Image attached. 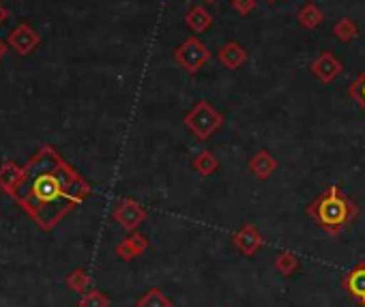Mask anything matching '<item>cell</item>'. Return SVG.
<instances>
[{
  "mask_svg": "<svg viewBox=\"0 0 365 307\" xmlns=\"http://www.w3.org/2000/svg\"><path fill=\"white\" fill-rule=\"evenodd\" d=\"M93 194L91 185L50 144L41 146L24 166L16 202L41 230L56 228L76 207Z\"/></svg>",
  "mask_w": 365,
  "mask_h": 307,
  "instance_id": "obj_1",
  "label": "cell"
},
{
  "mask_svg": "<svg viewBox=\"0 0 365 307\" xmlns=\"http://www.w3.org/2000/svg\"><path fill=\"white\" fill-rule=\"evenodd\" d=\"M307 215L327 234L337 236L339 232H344L354 222V217L359 215V207L337 185H331L309 202Z\"/></svg>",
  "mask_w": 365,
  "mask_h": 307,
  "instance_id": "obj_2",
  "label": "cell"
},
{
  "mask_svg": "<svg viewBox=\"0 0 365 307\" xmlns=\"http://www.w3.org/2000/svg\"><path fill=\"white\" fill-rule=\"evenodd\" d=\"M185 127L200 140H209L224 123V116L209 103V101H198L187 114H185Z\"/></svg>",
  "mask_w": 365,
  "mask_h": 307,
  "instance_id": "obj_3",
  "label": "cell"
},
{
  "mask_svg": "<svg viewBox=\"0 0 365 307\" xmlns=\"http://www.w3.org/2000/svg\"><path fill=\"white\" fill-rule=\"evenodd\" d=\"M209 58H211V52L198 37H190L187 41H182L174 52V61L190 73L200 71L209 63Z\"/></svg>",
  "mask_w": 365,
  "mask_h": 307,
  "instance_id": "obj_4",
  "label": "cell"
},
{
  "mask_svg": "<svg viewBox=\"0 0 365 307\" xmlns=\"http://www.w3.org/2000/svg\"><path fill=\"white\" fill-rule=\"evenodd\" d=\"M146 217H148V211L131 198L118 200L112 211V219L127 232H135L146 222Z\"/></svg>",
  "mask_w": 365,
  "mask_h": 307,
  "instance_id": "obj_5",
  "label": "cell"
},
{
  "mask_svg": "<svg viewBox=\"0 0 365 307\" xmlns=\"http://www.w3.org/2000/svg\"><path fill=\"white\" fill-rule=\"evenodd\" d=\"M7 43H9V48H11L16 54L26 56V54L35 52V48L41 43V37H39V33H37L31 24L22 22V24H18V26L9 33Z\"/></svg>",
  "mask_w": 365,
  "mask_h": 307,
  "instance_id": "obj_6",
  "label": "cell"
},
{
  "mask_svg": "<svg viewBox=\"0 0 365 307\" xmlns=\"http://www.w3.org/2000/svg\"><path fill=\"white\" fill-rule=\"evenodd\" d=\"M262 243H264L262 234H260V232L256 230V226H252V224H245L241 230H237V232L232 234V245H235L237 251L243 254L245 258L256 256V251L262 247Z\"/></svg>",
  "mask_w": 365,
  "mask_h": 307,
  "instance_id": "obj_7",
  "label": "cell"
},
{
  "mask_svg": "<svg viewBox=\"0 0 365 307\" xmlns=\"http://www.w3.org/2000/svg\"><path fill=\"white\" fill-rule=\"evenodd\" d=\"M309 69H312V76H316L322 84H329L341 76V63L337 61L333 52H322L318 58L312 61Z\"/></svg>",
  "mask_w": 365,
  "mask_h": 307,
  "instance_id": "obj_8",
  "label": "cell"
},
{
  "mask_svg": "<svg viewBox=\"0 0 365 307\" xmlns=\"http://www.w3.org/2000/svg\"><path fill=\"white\" fill-rule=\"evenodd\" d=\"M341 288L350 294V298L359 301L365 307V262L354 264L341 279Z\"/></svg>",
  "mask_w": 365,
  "mask_h": 307,
  "instance_id": "obj_9",
  "label": "cell"
},
{
  "mask_svg": "<svg viewBox=\"0 0 365 307\" xmlns=\"http://www.w3.org/2000/svg\"><path fill=\"white\" fill-rule=\"evenodd\" d=\"M247 168H250V172H252L256 179L264 181V179H269V177L277 170V160L271 155L269 150H264V148H262V150L254 152V155L250 157Z\"/></svg>",
  "mask_w": 365,
  "mask_h": 307,
  "instance_id": "obj_10",
  "label": "cell"
},
{
  "mask_svg": "<svg viewBox=\"0 0 365 307\" xmlns=\"http://www.w3.org/2000/svg\"><path fill=\"white\" fill-rule=\"evenodd\" d=\"M148 239L146 236H142L140 232H131L125 241H120L118 245H116V256L120 258V260H133V258H138V256H142L146 249H148Z\"/></svg>",
  "mask_w": 365,
  "mask_h": 307,
  "instance_id": "obj_11",
  "label": "cell"
},
{
  "mask_svg": "<svg viewBox=\"0 0 365 307\" xmlns=\"http://www.w3.org/2000/svg\"><path fill=\"white\" fill-rule=\"evenodd\" d=\"M22 177H24V168L16 166L14 162H5L0 166V189L14 198L22 183Z\"/></svg>",
  "mask_w": 365,
  "mask_h": 307,
  "instance_id": "obj_12",
  "label": "cell"
},
{
  "mask_svg": "<svg viewBox=\"0 0 365 307\" xmlns=\"http://www.w3.org/2000/svg\"><path fill=\"white\" fill-rule=\"evenodd\" d=\"M217 58L226 69H239L247 61V52L237 41H230L217 52Z\"/></svg>",
  "mask_w": 365,
  "mask_h": 307,
  "instance_id": "obj_13",
  "label": "cell"
},
{
  "mask_svg": "<svg viewBox=\"0 0 365 307\" xmlns=\"http://www.w3.org/2000/svg\"><path fill=\"white\" fill-rule=\"evenodd\" d=\"M192 168L200 177H211L220 170V160H217V155H213L211 150H200L198 155L192 160Z\"/></svg>",
  "mask_w": 365,
  "mask_h": 307,
  "instance_id": "obj_14",
  "label": "cell"
},
{
  "mask_svg": "<svg viewBox=\"0 0 365 307\" xmlns=\"http://www.w3.org/2000/svg\"><path fill=\"white\" fill-rule=\"evenodd\" d=\"M185 24L194 31V33H205V31H209L211 28V24H213V18H211V14L205 9V7H194L187 16H185Z\"/></svg>",
  "mask_w": 365,
  "mask_h": 307,
  "instance_id": "obj_15",
  "label": "cell"
},
{
  "mask_svg": "<svg viewBox=\"0 0 365 307\" xmlns=\"http://www.w3.org/2000/svg\"><path fill=\"white\" fill-rule=\"evenodd\" d=\"M322 11H320V7L316 5V3H305L301 9H299V14H297V20L301 22V26H305V28H318L320 24H322Z\"/></svg>",
  "mask_w": 365,
  "mask_h": 307,
  "instance_id": "obj_16",
  "label": "cell"
},
{
  "mask_svg": "<svg viewBox=\"0 0 365 307\" xmlns=\"http://www.w3.org/2000/svg\"><path fill=\"white\" fill-rule=\"evenodd\" d=\"M135 307H172V301L159 288H148L135 303Z\"/></svg>",
  "mask_w": 365,
  "mask_h": 307,
  "instance_id": "obj_17",
  "label": "cell"
},
{
  "mask_svg": "<svg viewBox=\"0 0 365 307\" xmlns=\"http://www.w3.org/2000/svg\"><path fill=\"white\" fill-rule=\"evenodd\" d=\"M275 271L277 273H282V275H294L297 271H299V266H301V262H299V258L292 254V251H279L277 256H275Z\"/></svg>",
  "mask_w": 365,
  "mask_h": 307,
  "instance_id": "obj_18",
  "label": "cell"
},
{
  "mask_svg": "<svg viewBox=\"0 0 365 307\" xmlns=\"http://www.w3.org/2000/svg\"><path fill=\"white\" fill-rule=\"evenodd\" d=\"M333 35L339 39V41H352L356 35H359V28H356V24L350 20V18H341V20H337L335 22V26H333Z\"/></svg>",
  "mask_w": 365,
  "mask_h": 307,
  "instance_id": "obj_19",
  "label": "cell"
},
{
  "mask_svg": "<svg viewBox=\"0 0 365 307\" xmlns=\"http://www.w3.org/2000/svg\"><path fill=\"white\" fill-rule=\"evenodd\" d=\"M67 286L76 292H88L91 288V275L84 271V269H76L69 277H67Z\"/></svg>",
  "mask_w": 365,
  "mask_h": 307,
  "instance_id": "obj_20",
  "label": "cell"
},
{
  "mask_svg": "<svg viewBox=\"0 0 365 307\" xmlns=\"http://www.w3.org/2000/svg\"><path fill=\"white\" fill-rule=\"evenodd\" d=\"M80 307H110V298L99 290H88V292H84Z\"/></svg>",
  "mask_w": 365,
  "mask_h": 307,
  "instance_id": "obj_21",
  "label": "cell"
},
{
  "mask_svg": "<svg viewBox=\"0 0 365 307\" xmlns=\"http://www.w3.org/2000/svg\"><path fill=\"white\" fill-rule=\"evenodd\" d=\"M348 95L359 103V108L361 110H365V71L350 84V88H348Z\"/></svg>",
  "mask_w": 365,
  "mask_h": 307,
  "instance_id": "obj_22",
  "label": "cell"
},
{
  "mask_svg": "<svg viewBox=\"0 0 365 307\" xmlns=\"http://www.w3.org/2000/svg\"><path fill=\"white\" fill-rule=\"evenodd\" d=\"M254 7H256V0H232V9H235V11H239L241 16L252 14V11H254Z\"/></svg>",
  "mask_w": 365,
  "mask_h": 307,
  "instance_id": "obj_23",
  "label": "cell"
},
{
  "mask_svg": "<svg viewBox=\"0 0 365 307\" xmlns=\"http://www.w3.org/2000/svg\"><path fill=\"white\" fill-rule=\"evenodd\" d=\"M7 20H9V9L3 3H0V26L7 24Z\"/></svg>",
  "mask_w": 365,
  "mask_h": 307,
  "instance_id": "obj_24",
  "label": "cell"
},
{
  "mask_svg": "<svg viewBox=\"0 0 365 307\" xmlns=\"http://www.w3.org/2000/svg\"><path fill=\"white\" fill-rule=\"evenodd\" d=\"M7 48H9V43H5L3 39H0V61L5 58V54H7Z\"/></svg>",
  "mask_w": 365,
  "mask_h": 307,
  "instance_id": "obj_25",
  "label": "cell"
},
{
  "mask_svg": "<svg viewBox=\"0 0 365 307\" xmlns=\"http://www.w3.org/2000/svg\"><path fill=\"white\" fill-rule=\"evenodd\" d=\"M207 3H217V0H207Z\"/></svg>",
  "mask_w": 365,
  "mask_h": 307,
  "instance_id": "obj_26",
  "label": "cell"
},
{
  "mask_svg": "<svg viewBox=\"0 0 365 307\" xmlns=\"http://www.w3.org/2000/svg\"><path fill=\"white\" fill-rule=\"evenodd\" d=\"M267 3H275V0H267Z\"/></svg>",
  "mask_w": 365,
  "mask_h": 307,
  "instance_id": "obj_27",
  "label": "cell"
}]
</instances>
